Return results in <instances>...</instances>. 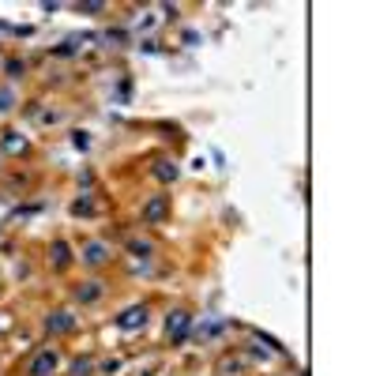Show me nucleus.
Returning <instances> with one entry per match:
<instances>
[{
	"label": "nucleus",
	"instance_id": "obj_1",
	"mask_svg": "<svg viewBox=\"0 0 376 376\" xmlns=\"http://www.w3.org/2000/svg\"><path fill=\"white\" fill-rule=\"evenodd\" d=\"M53 369H56V354L45 350V354H38V358H34V365L26 369V376H49Z\"/></svg>",
	"mask_w": 376,
	"mask_h": 376
},
{
	"label": "nucleus",
	"instance_id": "obj_6",
	"mask_svg": "<svg viewBox=\"0 0 376 376\" xmlns=\"http://www.w3.org/2000/svg\"><path fill=\"white\" fill-rule=\"evenodd\" d=\"M49 327H56V331H68V327H72V316H68V312H56V320H49Z\"/></svg>",
	"mask_w": 376,
	"mask_h": 376
},
{
	"label": "nucleus",
	"instance_id": "obj_3",
	"mask_svg": "<svg viewBox=\"0 0 376 376\" xmlns=\"http://www.w3.org/2000/svg\"><path fill=\"white\" fill-rule=\"evenodd\" d=\"M143 218H147V222H162V218H166V196H154L147 207H143Z\"/></svg>",
	"mask_w": 376,
	"mask_h": 376
},
{
	"label": "nucleus",
	"instance_id": "obj_5",
	"mask_svg": "<svg viewBox=\"0 0 376 376\" xmlns=\"http://www.w3.org/2000/svg\"><path fill=\"white\" fill-rule=\"evenodd\" d=\"M83 259H86V264H102V259H105V248H102V245H91V248L83 252Z\"/></svg>",
	"mask_w": 376,
	"mask_h": 376
},
{
	"label": "nucleus",
	"instance_id": "obj_7",
	"mask_svg": "<svg viewBox=\"0 0 376 376\" xmlns=\"http://www.w3.org/2000/svg\"><path fill=\"white\" fill-rule=\"evenodd\" d=\"M53 256H56V267H64V264H68V245H61V241H56V245H53Z\"/></svg>",
	"mask_w": 376,
	"mask_h": 376
},
{
	"label": "nucleus",
	"instance_id": "obj_8",
	"mask_svg": "<svg viewBox=\"0 0 376 376\" xmlns=\"http://www.w3.org/2000/svg\"><path fill=\"white\" fill-rule=\"evenodd\" d=\"M154 173H158L162 181H169V177H177V166H169V162H158V169H154Z\"/></svg>",
	"mask_w": 376,
	"mask_h": 376
},
{
	"label": "nucleus",
	"instance_id": "obj_4",
	"mask_svg": "<svg viewBox=\"0 0 376 376\" xmlns=\"http://www.w3.org/2000/svg\"><path fill=\"white\" fill-rule=\"evenodd\" d=\"M185 327H188V316H185V312H173L169 320H166V331H169V339H177V342L185 339Z\"/></svg>",
	"mask_w": 376,
	"mask_h": 376
},
{
	"label": "nucleus",
	"instance_id": "obj_9",
	"mask_svg": "<svg viewBox=\"0 0 376 376\" xmlns=\"http://www.w3.org/2000/svg\"><path fill=\"white\" fill-rule=\"evenodd\" d=\"M98 297V282H86V290H79V301H94Z\"/></svg>",
	"mask_w": 376,
	"mask_h": 376
},
{
	"label": "nucleus",
	"instance_id": "obj_2",
	"mask_svg": "<svg viewBox=\"0 0 376 376\" xmlns=\"http://www.w3.org/2000/svg\"><path fill=\"white\" fill-rule=\"evenodd\" d=\"M121 327H124V331H132V327H139V324H147V308H143V305H136V308H128V312H124L121 316V320H117Z\"/></svg>",
	"mask_w": 376,
	"mask_h": 376
}]
</instances>
